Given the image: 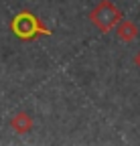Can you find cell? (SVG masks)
Listing matches in <instances>:
<instances>
[{"mask_svg": "<svg viewBox=\"0 0 140 146\" xmlns=\"http://www.w3.org/2000/svg\"><path fill=\"white\" fill-rule=\"evenodd\" d=\"M10 33L19 41H23V43H33V41L41 39V36L53 35V31L47 29L41 23V18L35 14V12H31V10H21V12H16L12 16V21H10Z\"/></svg>", "mask_w": 140, "mask_h": 146, "instance_id": "obj_1", "label": "cell"}, {"mask_svg": "<svg viewBox=\"0 0 140 146\" xmlns=\"http://www.w3.org/2000/svg\"><path fill=\"white\" fill-rule=\"evenodd\" d=\"M122 18H124L122 16V10L112 2V0H102V2H98L90 12V23L100 33H110L112 29L118 27V23Z\"/></svg>", "mask_w": 140, "mask_h": 146, "instance_id": "obj_2", "label": "cell"}, {"mask_svg": "<svg viewBox=\"0 0 140 146\" xmlns=\"http://www.w3.org/2000/svg\"><path fill=\"white\" fill-rule=\"evenodd\" d=\"M116 35H118V39H120L122 43L128 45V43L136 41V36H138V27H136L134 21L122 18V21L118 23V27H116Z\"/></svg>", "mask_w": 140, "mask_h": 146, "instance_id": "obj_3", "label": "cell"}, {"mask_svg": "<svg viewBox=\"0 0 140 146\" xmlns=\"http://www.w3.org/2000/svg\"><path fill=\"white\" fill-rule=\"evenodd\" d=\"M33 118H31V114H27V112H19V114H14L12 118H10V128L16 132V134H27V132H31L33 130Z\"/></svg>", "mask_w": 140, "mask_h": 146, "instance_id": "obj_4", "label": "cell"}, {"mask_svg": "<svg viewBox=\"0 0 140 146\" xmlns=\"http://www.w3.org/2000/svg\"><path fill=\"white\" fill-rule=\"evenodd\" d=\"M134 65H136V67L140 69V51H138V53L134 55Z\"/></svg>", "mask_w": 140, "mask_h": 146, "instance_id": "obj_5", "label": "cell"}]
</instances>
